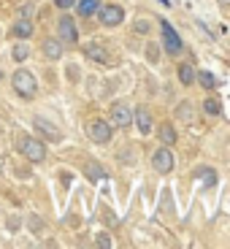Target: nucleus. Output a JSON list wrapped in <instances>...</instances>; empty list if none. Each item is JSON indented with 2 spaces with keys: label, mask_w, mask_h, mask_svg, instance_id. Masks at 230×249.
I'll return each instance as SVG.
<instances>
[{
  "label": "nucleus",
  "mask_w": 230,
  "mask_h": 249,
  "mask_svg": "<svg viewBox=\"0 0 230 249\" xmlns=\"http://www.w3.org/2000/svg\"><path fill=\"white\" fill-rule=\"evenodd\" d=\"M160 27H162V44H165V52H168L171 57L179 54V52H181V38H179V33H174V27H171L165 19H160Z\"/></svg>",
  "instance_id": "obj_5"
},
{
  "label": "nucleus",
  "mask_w": 230,
  "mask_h": 249,
  "mask_svg": "<svg viewBox=\"0 0 230 249\" xmlns=\"http://www.w3.org/2000/svg\"><path fill=\"white\" fill-rule=\"evenodd\" d=\"M11 87H14V92H17L19 98L30 100V98L38 95V79L27 68H19V71H14V76H11Z\"/></svg>",
  "instance_id": "obj_1"
},
{
  "label": "nucleus",
  "mask_w": 230,
  "mask_h": 249,
  "mask_svg": "<svg viewBox=\"0 0 230 249\" xmlns=\"http://www.w3.org/2000/svg\"><path fill=\"white\" fill-rule=\"evenodd\" d=\"M17 149L22 152L30 162H44L46 160V143L38 141V138H33V136H22V138H19Z\"/></svg>",
  "instance_id": "obj_2"
},
{
  "label": "nucleus",
  "mask_w": 230,
  "mask_h": 249,
  "mask_svg": "<svg viewBox=\"0 0 230 249\" xmlns=\"http://www.w3.org/2000/svg\"><path fill=\"white\" fill-rule=\"evenodd\" d=\"M87 136H89V141H92V143H108V141H111V136H114V130H111V124H108V122L95 119V122L87 124Z\"/></svg>",
  "instance_id": "obj_3"
},
{
  "label": "nucleus",
  "mask_w": 230,
  "mask_h": 249,
  "mask_svg": "<svg viewBox=\"0 0 230 249\" xmlns=\"http://www.w3.org/2000/svg\"><path fill=\"white\" fill-rule=\"evenodd\" d=\"M203 108H206V114H219V103H217V100H206Z\"/></svg>",
  "instance_id": "obj_23"
},
{
  "label": "nucleus",
  "mask_w": 230,
  "mask_h": 249,
  "mask_svg": "<svg viewBox=\"0 0 230 249\" xmlns=\"http://www.w3.org/2000/svg\"><path fill=\"white\" fill-rule=\"evenodd\" d=\"M133 30H136V33H141V36H143V33H149V30H152V25L146 22V19H138L136 25H133Z\"/></svg>",
  "instance_id": "obj_22"
},
{
  "label": "nucleus",
  "mask_w": 230,
  "mask_h": 249,
  "mask_svg": "<svg viewBox=\"0 0 230 249\" xmlns=\"http://www.w3.org/2000/svg\"><path fill=\"white\" fill-rule=\"evenodd\" d=\"M98 244H100V247H111V238H108L106 233H100V236H98Z\"/></svg>",
  "instance_id": "obj_25"
},
{
  "label": "nucleus",
  "mask_w": 230,
  "mask_h": 249,
  "mask_svg": "<svg viewBox=\"0 0 230 249\" xmlns=\"http://www.w3.org/2000/svg\"><path fill=\"white\" fill-rule=\"evenodd\" d=\"M33 33H35V25H33L27 17H22L19 22H14V25H11V36L19 38V41H27V38H33Z\"/></svg>",
  "instance_id": "obj_9"
},
{
  "label": "nucleus",
  "mask_w": 230,
  "mask_h": 249,
  "mask_svg": "<svg viewBox=\"0 0 230 249\" xmlns=\"http://www.w3.org/2000/svg\"><path fill=\"white\" fill-rule=\"evenodd\" d=\"M84 54H87V60L98 62V65H108V52L103 49V46H100L98 41H92V44L84 46Z\"/></svg>",
  "instance_id": "obj_10"
},
{
  "label": "nucleus",
  "mask_w": 230,
  "mask_h": 249,
  "mask_svg": "<svg viewBox=\"0 0 230 249\" xmlns=\"http://www.w3.org/2000/svg\"><path fill=\"white\" fill-rule=\"evenodd\" d=\"M57 33H60V41L62 44H79V27L71 17H62L57 22Z\"/></svg>",
  "instance_id": "obj_6"
},
{
  "label": "nucleus",
  "mask_w": 230,
  "mask_h": 249,
  "mask_svg": "<svg viewBox=\"0 0 230 249\" xmlns=\"http://www.w3.org/2000/svg\"><path fill=\"white\" fill-rule=\"evenodd\" d=\"M33 127H38V130H41V133H44V136L46 138H49V141H60V130H57V124H52L49 122V119H44V117H35V119H33Z\"/></svg>",
  "instance_id": "obj_11"
},
{
  "label": "nucleus",
  "mask_w": 230,
  "mask_h": 249,
  "mask_svg": "<svg viewBox=\"0 0 230 249\" xmlns=\"http://www.w3.org/2000/svg\"><path fill=\"white\" fill-rule=\"evenodd\" d=\"M0 79H3V71H0Z\"/></svg>",
  "instance_id": "obj_29"
},
{
  "label": "nucleus",
  "mask_w": 230,
  "mask_h": 249,
  "mask_svg": "<svg viewBox=\"0 0 230 249\" xmlns=\"http://www.w3.org/2000/svg\"><path fill=\"white\" fill-rule=\"evenodd\" d=\"M133 122V111L124 103H114L111 106V124H117V127H130Z\"/></svg>",
  "instance_id": "obj_8"
},
{
  "label": "nucleus",
  "mask_w": 230,
  "mask_h": 249,
  "mask_svg": "<svg viewBox=\"0 0 230 249\" xmlns=\"http://www.w3.org/2000/svg\"><path fill=\"white\" fill-rule=\"evenodd\" d=\"M195 176H198V179L203 181L206 187H212V184H217V174H214L212 168H198V171H195Z\"/></svg>",
  "instance_id": "obj_16"
},
{
  "label": "nucleus",
  "mask_w": 230,
  "mask_h": 249,
  "mask_svg": "<svg viewBox=\"0 0 230 249\" xmlns=\"http://www.w3.org/2000/svg\"><path fill=\"white\" fill-rule=\"evenodd\" d=\"M76 11H79V17L89 19L92 14L100 11V0H76Z\"/></svg>",
  "instance_id": "obj_14"
},
{
  "label": "nucleus",
  "mask_w": 230,
  "mask_h": 249,
  "mask_svg": "<svg viewBox=\"0 0 230 249\" xmlns=\"http://www.w3.org/2000/svg\"><path fill=\"white\" fill-rule=\"evenodd\" d=\"M160 141L165 143V146H171V143H176V130L171 127V124H162V127H160Z\"/></svg>",
  "instance_id": "obj_18"
},
{
  "label": "nucleus",
  "mask_w": 230,
  "mask_h": 249,
  "mask_svg": "<svg viewBox=\"0 0 230 249\" xmlns=\"http://www.w3.org/2000/svg\"><path fill=\"white\" fill-rule=\"evenodd\" d=\"M152 168H155L157 174H171V171H174V152H171L168 146H160V149L152 155Z\"/></svg>",
  "instance_id": "obj_4"
},
{
  "label": "nucleus",
  "mask_w": 230,
  "mask_h": 249,
  "mask_svg": "<svg viewBox=\"0 0 230 249\" xmlns=\"http://www.w3.org/2000/svg\"><path fill=\"white\" fill-rule=\"evenodd\" d=\"M62 49H65V44H62L60 38H46V41H44V54H46V60H60V57H62Z\"/></svg>",
  "instance_id": "obj_13"
},
{
  "label": "nucleus",
  "mask_w": 230,
  "mask_h": 249,
  "mask_svg": "<svg viewBox=\"0 0 230 249\" xmlns=\"http://www.w3.org/2000/svg\"><path fill=\"white\" fill-rule=\"evenodd\" d=\"M33 11H35V3H27V6H22V17H30Z\"/></svg>",
  "instance_id": "obj_26"
},
{
  "label": "nucleus",
  "mask_w": 230,
  "mask_h": 249,
  "mask_svg": "<svg viewBox=\"0 0 230 249\" xmlns=\"http://www.w3.org/2000/svg\"><path fill=\"white\" fill-rule=\"evenodd\" d=\"M11 57H14V62H19V65H22V62H25L27 57H30V46H27L25 41H19V44H14Z\"/></svg>",
  "instance_id": "obj_15"
},
{
  "label": "nucleus",
  "mask_w": 230,
  "mask_h": 249,
  "mask_svg": "<svg viewBox=\"0 0 230 249\" xmlns=\"http://www.w3.org/2000/svg\"><path fill=\"white\" fill-rule=\"evenodd\" d=\"M179 79H181V84H193V81H195V71H193V65H190V62L179 65Z\"/></svg>",
  "instance_id": "obj_17"
},
{
  "label": "nucleus",
  "mask_w": 230,
  "mask_h": 249,
  "mask_svg": "<svg viewBox=\"0 0 230 249\" xmlns=\"http://www.w3.org/2000/svg\"><path fill=\"white\" fill-rule=\"evenodd\" d=\"M198 81L203 84L206 89H214V87H217V79H214V76L209 73V71H200V73H198Z\"/></svg>",
  "instance_id": "obj_20"
},
{
  "label": "nucleus",
  "mask_w": 230,
  "mask_h": 249,
  "mask_svg": "<svg viewBox=\"0 0 230 249\" xmlns=\"http://www.w3.org/2000/svg\"><path fill=\"white\" fill-rule=\"evenodd\" d=\"M87 176H89L92 181H100L103 176H106V171L100 168L98 162H87Z\"/></svg>",
  "instance_id": "obj_19"
},
{
  "label": "nucleus",
  "mask_w": 230,
  "mask_h": 249,
  "mask_svg": "<svg viewBox=\"0 0 230 249\" xmlns=\"http://www.w3.org/2000/svg\"><path fill=\"white\" fill-rule=\"evenodd\" d=\"M179 119L181 122H193V106L190 103H181L179 106Z\"/></svg>",
  "instance_id": "obj_21"
},
{
  "label": "nucleus",
  "mask_w": 230,
  "mask_h": 249,
  "mask_svg": "<svg viewBox=\"0 0 230 249\" xmlns=\"http://www.w3.org/2000/svg\"><path fill=\"white\" fill-rule=\"evenodd\" d=\"M219 6H230V0H219Z\"/></svg>",
  "instance_id": "obj_28"
},
{
  "label": "nucleus",
  "mask_w": 230,
  "mask_h": 249,
  "mask_svg": "<svg viewBox=\"0 0 230 249\" xmlns=\"http://www.w3.org/2000/svg\"><path fill=\"white\" fill-rule=\"evenodd\" d=\"M146 54H149V60H152V62L157 60V49H155V46H149V52H146Z\"/></svg>",
  "instance_id": "obj_27"
},
{
  "label": "nucleus",
  "mask_w": 230,
  "mask_h": 249,
  "mask_svg": "<svg viewBox=\"0 0 230 249\" xmlns=\"http://www.w3.org/2000/svg\"><path fill=\"white\" fill-rule=\"evenodd\" d=\"M133 119H136L138 130H141L143 136H149V133H152V114H149V108H146V106H138L136 114H133Z\"/></svg>",
  "instance_id": "obj_12"
},
{
  "label": "nucleus",
  "mask_w": 230,
  "mask_h": 249,
  "mask_svg": "<svg viewBox=\"0 0 230 249\" xmlns=\"http://www.w3.org/2000/svg\"><path fill=\"white\" fill-rule=\"evenodd\" d=\"M100 22L106 27H117L124 22V11L122 6H114V3H108V6H100Z\"/></svg>",
  "instance_id": "obj_7"
},
{
  "label": "nucleus",
  "mask_w": 230,
  "mask_h": 249,
  "mask_svg": "<svg viewBox=\"0 0 230 249\" xmlns=\"http://www.w3.org/2000/svg\"><path fill=\"white\" fill-rule=\"evenodd\" d=\"M57 8H62V11H68V8H73L76 6V0H52Z\"/></svg>",
  "instance_id": "obj_24"
}]
</instances>
